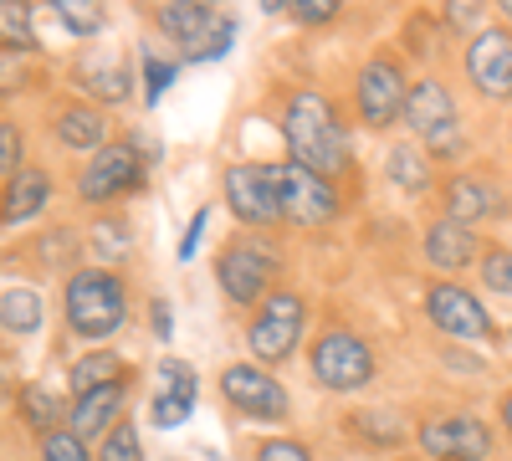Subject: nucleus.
I'll use <instances>...</instances> for the list:
<instances>
[{
  "mask_svg": "<svg viewBox=\"0 0 512 461\" xmlns=\"http://www.w3.org/2000/svg\"><path fill=\"white\" fill-rule=\"evenodd\" d=\"M282 134H287L292 159L303 164V170L323 175V180L344 175V170H349V159H354V149H349V129L338 123L333 103H328L323 93H313V88H303V93H292V98H287Z\"/></svg>",
  "mask_w": 512,
  "mask_h": 461,
  "instance_id": "f257e3e1",
  "label": "nucleus"
},
{
  "mask_svg": "<svg viewBox=\"0 0 512 461\" xmlns=\"http://www.w3.org/2000/svg\"><path fill=\"white\" fill-rule=\"evenodd\" d=\"M123 318H128V298L113 272L93 267L67 282V323L77 339H108V333L123 328Z\"/></svg>",
  "mask_w": 512,
  "mask_h": 461,
  "instance_id": "f03ea898",
  "label": "nucleus"
},
{
  "mask_svg": "<svg viewBox=\"0 0 512 461\" xmlns=\"http://www.w3.org/2000/svg\"><path fill=\"white\" fill-rule=\"evenodd\" d=\"M303 318H308V308L297 292H267V303L256 308V318L246 328L251 354L262 364H282L297 349V339H303Z\"/></svg>",
  "mask_w": 512,
  "mask_h": 461,
  "instance_id": "7ed1b4c3",
  "label": "nucleus"
},
{
  "mask_svg": "<svg viewBox=\"0 0 512 461\" xmlns=\"http://www.w3.org/2000/svg\"><path fill=\"white\" fill-rule=\"evenodd\" d=\"M313 374H318V385L323 390H364L374 380V354L369 344L359 339V333L349 328H328L323 339L313 344Z\"/></svg>",
  "mask_w": 512,
  "mask_h": 461,
  "instance_id": "20e7f679",
  "label": "nucleus"
},
{
  "mask_svg": "<svg viewBox=\"0 0 512 461\" xmlns=\"http://www.w3.org/2000/svg\"><path fill=\"white\" fill-rule=\"evenodd\" d=\"M405 123L415 129L420 144H431V154H461V123H456L451 93L441 88L436 77H425V82H415V88H410Z\"/></svg>",
  "mask_w": 512,
  "mask_h": 461,
  "instance_id": "39448f33",
  "label": "nucleus"
},
{
  "mask_svg": "<svg viewBox=\"0 0 512 461\" xmlns=\"http://www.w3.org/2000/svg\"><path fill=\"white\" fill-rule=\"evenodd\" d=\"M154 21H159V31L175 41V47H190V57L195 62H205V57H221L226 52V41H231V21H221L210 6H180V0H169V6H159L154 11Z\"/></svg>",
  "mask_w": 512,
  "mask_h": 461,
  "instance_id": "423d86ee",
  "label": "nucleus"
},
{
  "mask_svg": "<svg viewBox=\"0 0 512 461\" xmlns=\"http://www.w3.org/2000/svg\"><path fill=\"white\" fill-rule=\"evenodd\" d=\"M277 267H282L277 246H267V241H231V246L221 251L216 277H221V287H226V298L246 308V303H256V298L267 292V282L277 277Z\"/></svg>",
  "mask_w": 512,
  "mask_h": 461,
  "instance_id": "0eeeda50",
  "label": "nucleus"
},
{
  "mask_svg": "<svg viewBox=\"0 0 512 461\" xmlns=\"http://www.w3.org/2000/svg\"><path fill=\"white\" fill-rule=\"evenodd\" d=\"M277 195H282V216L297 226H328L338 216V195L323 175L303 170L297 159L277 164Z\"/></svg>",
  "mask_w": 512,
  "mask_h": 461,
  "instance_id": "6e6552de",
  "label": "nucleus"
},
{
  "mask_svg": "<svg viewBox=\"0 0 512 461\" xmlns=\"http://www.w3.org/2000/svg\"><path fill=\"white\" fill-rule=\"evenodd\" d=\"M144 164H139V149L134 144H108L93 154V164L77 175V195L93 200V205H108L118 195H134L144 185Z\"/></svg>",
  "mask_w": 512,
  "mask_h": 461,
  "instance_id": "1a4fd4ad",
  "label": "nucleus"
},
{
  "mask_svg": "<svg viewBox=\"0 0 512 461\" xmlns=\"http://www.w3.org/2000/svg\"><path fill=\"white\" fill-rule=\"evenodd\" d=\"M415 441L431 461H487L492 456V431L477 415H441V421H425L415 431Z\"/></svg>",
  "mask_w": 512,
  "mask_h": 461,
  "instance_id": "9d476101",
  "label": "nucleus"
},
{
  "mask_svg": "<svg viewBox=\"0 0 512 461\" xmlns=\"http://www.w3.org/2000/svg\"><path fill=\"white\" fill-rule=\"evenodd\" d=\"M226 200L246 226H272L282 221V195H277V164H236L226 170Z\"/></svg>",
  "mask_w": 512,
  "mask_h": 461,
  "instance_id": "9b49d317",
  "label": "nucleus"
},
{
  "mask_svg": "<svg viewBox=\"0 0 512 461\" xmlns=\"http://www.w3.org/2000/svg\"><path fill=\"white\" fill-rule=\"evenodd\" d=\"M425 313H431V323H436L441 333H451V339H461V344L492 339L487 308H482L466 287H456V282H436L431 292H425Z\"/></svg>",
  "mask_w": 512,
  "mask_h": 461,
  "instance_id": "f8f14e48",
  "label": "nucleus"
},
{
  "mask_svg": "<svg viewBox=\"0 0 512 461\" xmlns=\"http://www.w3.org/2000/svg\"><path fill=\"white\" fill-rule=\"evenodd\" d=\"M221 395L251 421H287V390L256 364H231L221 374Z\"/></svg>",
  "mask_w": 512,
  "mask_h": 461,
  "instance_id": "ddd939ff",
  "label": "nucleus"
},
{
  "mask_svg": "<svg viewBox=\"0 0 512 461\" xmlns=\"http://www.w3.org/2000/svg\"><path fill=\"white\" fill-rule=\"evenodd\" d=\"M405 72L390 62V57H374L364 72H359V113L369 129H390V123L405 113Z\"/></svg>",
  "mask_w": 512,
  "mask_h": 461,
  "instance_id": "4468645a",
  "label": "nucleus"
},
{
  "mask_svg": "<svg viewBox=\"0 0 512 461\" xmlns=\"http://www.w3.org/2000/svg\"><path fill=\"white\" fill-rule=\"evenodd\" d=\"M466 72H472L482 98H512V31L487 26L477 41L466 47Z\"/></svg>",
  "mask_w": 512,
  "mask_h": 461,
  "instance_id": "2eb2a0df",
  "label": "nucleus"
},
{
  "mask_svg": "<svg viewBox=\"0 0 512 461\" xmlns=\"http://www.w3.org/2000/svg\"><path fill=\"white\" fill-rule=\"evenodd\" d=\"M195 405V369L185 359H164L159 364V395H154V426H180Z\"/></svg>",
  "mask_w": 512,
  "mask_h": 461,
  "instance_id": "dca6fc26",
  "label": "nucleus"
},
{
  "mask_svg": "<svg viewBox=\"0 0 512 461\" xmlns=\"http://www.w3.org/2000/svg\"><path fill=\"white\" fill-rule=\"evenodd\" d=\"M477 236H472V226H461V221H436L431 231H425V262L431 267H441V272H461V267H472V257H477Z\"/></svg>",
  "mask_w": 512,
  "mask_h": 461,
  "instance_id": "f3484780",
  "label": "nucleus"
},
{
  "mask_svg": "<svg viewBox=\"0 0 512 461\" xmlns=\"http://www.w3.org/2000/svg\"><path fill=\"white\" fill-rule=\"evenodd\" d=\"M446 211L461 226L466 221H482V216H502V190L487 185V180H477V175H456L446 185Z\"/></svg>",
  "mask_w": 512,
  "mask_h": 461,
  "instance_id": "a211bd4d",
  "label": "nucleus"
},
{
  "mask_svg": "<svg viewBox=\"0 0 512 461\" xmlns=\"http://www.w3.org/2000/svg\"><path fill=\"white\" fill-rule=\"evenodd\" d=\"M118 410H123V380H113V385H103V390H93V395H77V405H72V436H103L113 421H118Z\"/></svg>",
  "mask_w": 512,
  "mask_h": 461,
  "instance_id": "6ab92c4d",
  "label": "nucleus"
},
{
  "mask_svg": "<svg viewBox=\"0 0 512 461\" xmlns=\"http://www.w3.org/2000/svg\"><path fill=\"white\" fill-rule=\"evenodd\" d=\"M57 139L67 144V149H108V118H103V108H88V103H77V108H62L57 113Z\"/></svg>",
  "mask_w": 512,
  "mask_h": 461,
  "instance_id": "aec40b11",
  "label": "nucleus"
},
{
  "mask_svg": "<svg viewBox=\"0 0 512 461\" xmlns=\"http://www.w3.org/2000/svg\"><path fill=\"white\" fill-rule=\"evenodd\" d=\"M47 195H52L47 175H41V170H21V175L6 185V221L16 226V221L41 216V211H47Z\"/></svg>",
  "mask_w": 512,
  "mask_h": 461,
  "instance_id": "412c9836",
  "label": "nucleus"
},
{
  "mask_svg": "<svg viewBox=\"0 0 512 461\" xmlns=\"http://www.w3.org/2000/svg\"><path fill=\"white\" fill-rule=\"evenodd\" d=\"M82 88H88L93 98H103V103H123L128 98V88H134V82H128V67L118 62V57H88V62H82Z\"/></svg>",
  "mask_w": 512,
  "mask_h": 461,
  "instance_id": "4be33fe9",
  "label": "nucleus"
},
{
  "mask_svg": "<svg viewBox=\"0 0 512 461\" xmlns=\"http://www.w3.org/2000/svg\"><path fill=\"white\" fill-rule=\"evenodd\" d=\"M0 323H6V333H36L41 328V298L26 282H6V292H0Z\"/></svg>",
  "mask_w": 512,
  "mask_h": 461,
  "instance_id": "5701e85b",
  "label": "nucleus"
},
{
  "mask_svg": "<svg viewBox=\"0 0 512 461\" xmlns=\"http://www.w3.org/2000/svg\"><path fill=\"white\" fill-rule=\"evenodd\" d=\"M113 380H118V359L113 354H88V359L72 364V390L77 395H93V390H103Z\"/></svg>",
  "mask_w": 512,
  "mask_h": 461,
  "instance_id": "b1692460",
  "label": "nucleus"
},
{
  "mask_svg": "<svg viewBox=\"0 0 512 461\" xmlns=\"http://www.w3.org/2000/svg\"><path fill=\"white\" fill-rule=\"evenodd\" d=\"M425 170H431V164L420 159V149H410V144H395V149H390V180L405 185L410 195L431 185V175H425Z\"/></svg>",
  "mask_w": 512,
  "mask_h": 461,
  "instance_id": "393cba45",
  "label": "nucleus"
},
{
  "mask_svg": "<svg viewBox=\"0 0 512 461\" xmlns=\"http://www.w3.org/2000/svg\"><path fill=\"white\" fill-rule=\"evenodd\" d=\"M354 426H359V436H369L379 446H400L405 441V426L395 421V415H384V410H359Z\"/></svg>",
  "mask_w": 512,
  "mask_h": 461,
  "instance_id": "a878e982",
  "label": "nucleus"
},
{
  "mask_svg": "<svg viewBox=\"0 0 512 461\" xmlns=\"http://www.w3.org/2000/svg\"><path fill=\"white\" fill-rule=\"evenodd\" d=\"M21 410H26V421H31L41 436H47V431H52V421L62 415V405H57L47 390H36V385H26V390H21Z\"/></svg>",
  "mask_w": 512,
  "mask_h": 461,
  "instance_id": "bb28decb",
  "label": "nucleus"
},
{
  "mask_svg": "<svg viewBox=\"0 0 512 461\" xmlns=\"http://www.w3.org/2000/svg\"><path fill=\"white\" fill-rule=\"evenodd\" d=\"M93 246H98V257H108V262L128 257V226H123L118 216H103V221L93 226Z\"/></svg>",
  "mask_w": 512,
  "mask_h": 461,
  "instance_id": "cd10ccee",
  "label": "nucleus"
},
{
  "mask_svg": "<svg viewBox=\"0 0 512 461\" xmlns=\"http://www.w3.org/2000/svg\"><path fill=\"white\" fill-rule=\"evenodd\" d=\"M57 16H62V26H67V31H77V36L103 31V11H98V6H88V0H62Z\"/></svg>",
  "mask_w": 512,
  "mask_h": 461,
  "instance_id": "c85d7f7f",
  "label": "nucleus"
},
{
  "mask_svg": "<svg viewBox=\"0 0 512 461\" xmlns=\"http://www.w3.org/2000/svg\"><path fill=\"white\" fill-rule=\"evenodd\" d=\"M482 282H487L492 292H507V298H512V251H507V246H487Z\"/></svg>",
  "mask_w": 512,
  "mask_h": 461,
  "instance_id": "c756f323",
  "label": "nucleus"
},
{
  "mask_svg": "<svg viewBox=\"0 0 512 461\" xmlns=\"http://www.w3.org/2000/svg\"><path fill=\"white\" fill-rule=\"evenodd\" d=\"M93 461H139V431L128 426V421H118L113 436L103 441V451H98Z\"/></svg>",
  "mask_w": 512,
  "mask_h": 461,
  "instance_id": "7c9ffc66",
  "label": "nucleus"
},
{
  "mask_svg": "<svg viewBox=\"0 0 512 461\" xmlns=\"http://www.w3.org/2000/svg\"><path fill=\"white\" fill-rule=\"evenodd\" d=\"M41 461H88V451H82V436L72 431H47L41 436Z\"/></svg>",
  "mask_w": 512,
  "mask_h": 461,
  "instance_id": "2f4dec72",
  "label": "nucleus"
},
{
  "mask_svg": "<svg viewBox=\"0 0 512 461\" xmlns=\"http://www.w3.org/2000/svg\"><path fill=\"white\" fill-rule=\"evenodd\" d=\"M0 170H6V180L21 175V139H16V123H0Z\"/></svg>",
  "mask_w": 512,
  "mask_h": 461,
  "instance_id": "473e14b6",
  "label": "nucleus"
},
{
  "mask_svg": "<svg viewBox=\"0 0 512 461\" xmlns=\"http://www.w3.org/2000/svg\"><path fill=\"white\" fill-rule=\"evenodd\" d=\"M0 36H6V47L31 41V26H26V11L21 6H0Z\"/></svg>",
  "mask_w": 512,
  "mask_h": 461,
  "instance_id": "72a5a7b5",
  "label": "nucleus"
},
{
  "mask_svg": "<svg viewBox=\"0 0 512 461\" xmlns=\"http://www.w3.org/2000/svg\"><path fill=\"white\" fill-rule=\"evenodd\" d=\"M256 461H313V451L303 441H267L256 451Z\"/></svg>",
  "mask_w": 512,
  "mask_h": 461,
  "instance_id": "f704fd0d",
  "label": "nucleus"
},
{
  "mask_svg": "<svg viewBox=\"0 0 512 461\" xmlns=\"http://www.w3.org/2000/svg\"><path fill=\"white\" fill-rule=\"evenodd\" d=\"M297 16H303L308 26L333 21V16H338V0H297Z\"/></svg>",
  "mask_w": 512,
  "mask_h": 461,
  "instance_id": "c9c22d12",
  "label": "nucleus"
},
{
  "mask_svg": "<svg viewBox=\"0 0 512 461\" xmlns=\"http://www.w3.org/2000/svg\"><path fill=\"white\" fill-rule=\"evenodd\" d=\"M169 77H175V62H154V57H149V103L169 88Z\"/></svg>",
  "mask_w": 512,
  "mask_h": 461,
  "instance_id": "e433bc0d",
  "label": "nucleus"
},
{
  "mask_svg": "<svg viewBox=\"0 0 512 461\" xmlns=\"http://www.w3.org/2000/svg\"><path fill=\"white\" fill-rule=\"evenodd\" d=\"M200 236H205V211H195V221H190V231H185V241H180V257H195Z\"/></svg>",
  "mask_w": 512,
  "mask_h": 461,
  "instance_id": "4c0bfd02",
  "label": "nucleus"
},
{
  "mask_svg": "<svg viewBox=\"0 0 512 461\" xmlns=\"http://www.w3.org/2000/svg\"><path fill=\"white\" fill-rule=\"evenodd\" d=\"M149 313H154V333H159V339H169V328H175V323H169V303H164V298H154V308H149Z\"/></svg>",
  "mask_w": 512,
  "mask_h": 461,
  "instance_id": "58836bf2",
  "label": "nucleus"
},
{
  "mask_svg": "<svg viewBox=\"0 0 512 461\" xmlns=\"http://www.w3.org/2000/svg\"><path fill=\"white\" fill-rule=\"evenodd\" d=\"M502 426H507V431H512V390H507V395H502Z\"/></svg>",
  "mask_w": 512,
  "mask_h": 461,
  "instance_id": "ea45409f",
  "label": "nucleus"
},
{
  "mask_svg": "<svg viewBox=\"0 0 512 461\" xmlns=\"http://www.w3.org/2000/svg\"><path fill=\"white\" fill-rule=\"evenodd\" d=\"M502 16H507V21H512V0H502Z\"/></svg>",
  "mask_w": 512,
  "mask_h": 461,
  "instance_id": "a19ab883",
  "label": "nucleus"
}]
</instances>
